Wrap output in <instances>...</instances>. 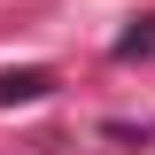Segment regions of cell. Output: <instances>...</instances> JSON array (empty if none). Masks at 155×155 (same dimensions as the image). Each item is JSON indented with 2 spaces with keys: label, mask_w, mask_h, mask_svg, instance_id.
<instances>
[{
  "label": "cell",
  "mask_w": 155,
  "mask_h": 155,
  "mask_svg": "<svg viewBox=\"0 0 155 155\" xmlns=\"http://www.w3.org/2000/svg\"><path fill=\"white\" fill-rule=\"evenodd\" d=\"M54 93V70H0V109H23V101H47Z\"/></svg>",
  "instance_id": "1"
},
{
  "label": "cell",
  "mask_w": 155,
  "mask_h": 155,
  "mask_svg": "<svg viewBox=\"0 0 155 155\" xmlns=\"http://www.w3.org/2000/svg\"><path fill=\"white\" fill-rule=\"evenodd\" d=\"M116 54H124V62H140V54H155V16L140 23V31H124V39H116Z\"/></svg>",
  "instance_id": "2"
}]
</instances>
